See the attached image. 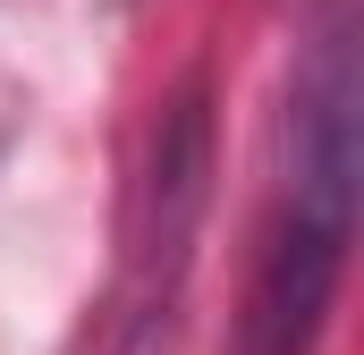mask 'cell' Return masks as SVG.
<instances>
[{
  "label": "cell",
  "mask_w": 364,
  "mask_h": 355,
  "mask_svg": "<svg viewBox=\"0 0 364 355\" xmlns=\"http://www.w3.org/2000/svg\"><path fill=\"white\" fill-rule=\"evenodd\" d=\"M348 195L356 186L296 178V212L279 220L272 246H263L237 355H305L314 347V330L331 313V288H339V263H348Z\"/></svg>",
  "instance_id": "cell-1"
}]
</instances>
